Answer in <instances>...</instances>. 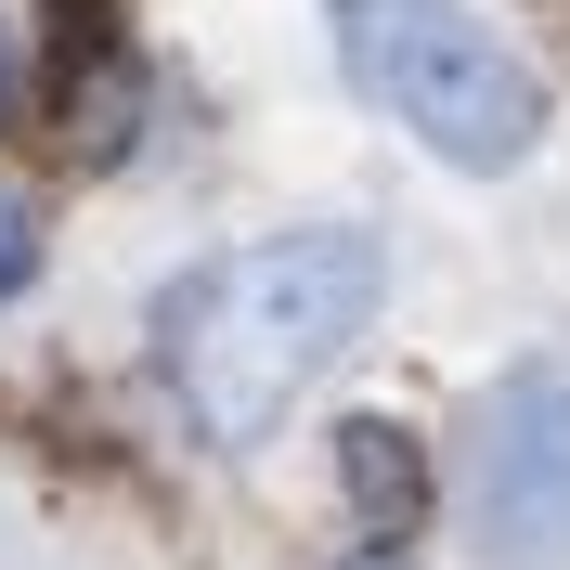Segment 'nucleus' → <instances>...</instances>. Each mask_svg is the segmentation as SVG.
<instances>
[{
  "label": "nucleus",
  "mask_w": 570,
  "mask_h": 570,
  "mask_svg": "<svg viewBox=\"0 0 570 570\" xmlns=\"http://www.w3.org/2000/svg\"><path fill=\"white\" fill-rule=\"evenodd\" d=\"M390 298V259L363 220H298V234H259V247H220L169 285L156 312V363H169L181 415L208 428L220 454H259L312 376L351 351Z\"/></svg>",
  "instance_id": "1"
},
{
  "label": "nucleus",
  "mask_w": 570,
  "mask_h": 570,
  "mask_svg": "<svg viewBox=\"0 0 570 570\" xmlns=\"http://www.w3.org/2000/svg\"><path fill=\"white\" fill-rule=\"evenodd\" d=\"M337 13V52L402 130L441 156V169H519L544 142V78L505 52L466 0H324Z\"/></svg>",
  "instance_id": "2"
},
{
  "label": "nucleus",
  "mask_w": 570,
  "mask_h": 570,
  "mask_svg": "<svg viewBox=\"0 0 570 570\" xmlns=\"http://www.w3.org/2000/svg\"><path fill=\"white\" fill-rule=\"evenodd\" d=\"M466 519L493 570H570V363H519L466 441Z\"/></svg>",
  "instance_id": "3"
},
{
  "label": "nucleus",
  "mask_w": 570,
  "mask_h": 570,
  "mask_svg": "<svg viewBox=\"0 0 570 570\" xmlns=\"http://www.w3.org/2000/svg\"><path fill=\"white\" fill-rule=\"evenodd\" d=\"M52 117H66V156H117L142 117V78L117 52V13L105 0H66L52 13Z\"/></svg>",
  "instance_id": "4"
},
{
  "label": "nucleus",
  "mask_w": 570,
  "mask_h": 570,
  "mask_svg": "<svg viewBox=\"0 0 570 570\" xmlns=\"http://www.w3.org/2000/svg\"><path fill=\"white\" fill-rule=\"evenodd\" d=\"M337 480H351V505H363V544H402V558H415V532H428L415 428L402 415H337Z\"/></svg>",
  "instance_id": "5"
},
{
  "label": "nucleus",
  "mask_w": 570,
  "mask_h": 570,
  "mask_svg": "<svg viewBox=\"0 0 570 570\" xmlns=\"http://www.w3.org/2000/svg\"><path fill=\"white\" fill-rule=\"evenodd\" d=\"M27 285H39V208L0 195V298H27Z\"/></svg>",
  "instance_id": "6"
},
{
  "label": "nucleus",
  "mask_w": 570,
  "mask_h": 570,
  "mask_svg": "<svg viewBox=\"0 0 570 570\" xmlns=\"http://www.w3.org/2000/svg\"><path fill=\"white\" fill-rule=\"evenodd\" d=\"M13 117H27V39L0 27V130H13Z\"/></svg>",
  "instance_id": "7"
},
{
  "label": "nucleus",
  "mask_w": 570,
  "mask_h": 570,
  "mask_svg": "<svg viewBox=\"0 0 570 570\" xmlns=\"http://www.w3.org/2000/svg\"><path fill=\"white\" fill-rule=\"evenodd\" d=\"M351 570H415V558H402V544H363V558H351Z\"/></svg>",
  "instance_id": "8"
}]
</instances>
